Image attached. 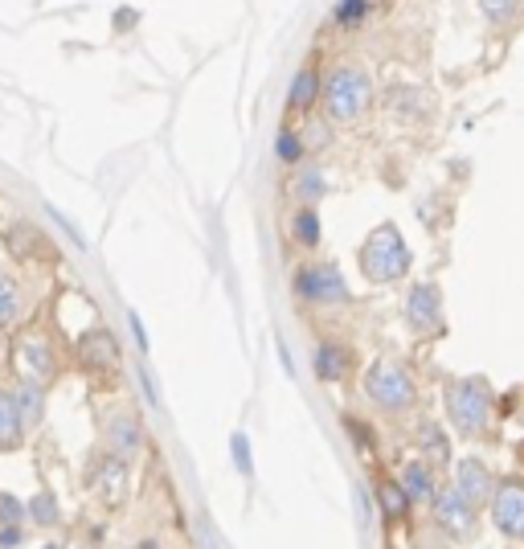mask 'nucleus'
<instances>
[{
  "instance_id": "f257e3e1",
  "label": "nucleus",
  "mask_w": 524,
  "mask_h": 549,
  "mask_svg": "<svg viewBox=\"0 0 524 549\" xmlns=\"http://www.w3.org/2000/svg\"><path fill=\"white\" fill-rule=\"evenodd\" d=\"M357 263H361V275L377 287H389V283H402L414 267V250L406 246L402 230L393 222H381L377 230H369V238L361 242L357 250Z\"/></svg>"
},
{
  "instance_id": "f03ea898",
  "label": "nucleus",
  "mask_w": 524,
  "mask_h": 549,
  "mask_svg": "<svg viewBox=\"0 0 524 549\" xmlns=\"http://www.w3.org/2000/svg\"><path fill=\"white\" fill-rule=\"evenodd\" d=\"M447 418L463 439H479L492 431L496 394L484 377H455V382H447Z\"/></svg>"
},
{
  "instance_id": "7ed1b4c3",
  "label": "nucleus",
  "mask_w": 524,
  "mask_h": 549,
  "mask_svg": "<svg viewBox=\"0 0 524 549\" xmlns=\"http://www.w3.org/2000/svg\"><path fill=\"white\" fill-rule=\"evenodd\" d=\"M320 103H324L332 123H357L373 107V78L353 62H340L324 74V99Z\"/></svg>"
},
{
  "instance_id": "20e7f679",
  "label": "nucleus",
  "mask_w": 524,
  "mask_h": 549,
  "mask_svg": "<svg viewBox=\"0 0 524 549\" xmlns=\"http://www.w3.org/2000/svg\"><path fill=\"white\" fill-rule=\"evenodd\" d=\"M365 398H369L373 410H381L389 418H402L418 406V382L402 361L381 357L365 369Z\"/></svg>"
},
{
  "instance_id": "39448f33",
  "label": "nucleus",
  "mask_w": 524,
  "mask_h": 549,
  "mask_svg": "<svg viewBox=\"0 0 524 549\" xmlns=\"http://www.w3.org/2000/svg\"><path fill=\"white\" fill-rule=\"evenodd\" d=\"M291 291L299 304H312V308H340L353 300V291H348V279L336 263L320 259V263H303L295 275H291Z\"/></svg>"
},
{
  "instance_id": "423d86ee",
  "label": "nucleus",
  "mask_w": 524,
  "mask_h": 549,
  "mask_svg": "<svg viewBox=\"0 0 524 549\" xmlns=\"http://www.w3.org/2000/svg\"><path fill=\"white\" fill-rule=\"evenodd\" d=\"M13 361H17L25 382L50 386L58 377V349H54V341L41 328H25L17 336V341H13Z\"/></svg>"
},
{
  "instance_id": "0eeeda50",
  "label": "nucleus",
  "mask_w": 524,
  "mask_h": 549,
  "mask_svg": "<svg viewBox=\"0 0 524 549\" xmlns=\"http://www.w3.org/2000/svg\"><path fill=\"white\" fill-rule=\"evenodd\" d=\"M430 513H434V525H439L447 537H455V541H467L475 533V521H479V509L455 484H443L439 492H434Z\"/></svg>"
},
{
  "instance_id": "6e6552de",
  "label": "nucleus",
  "mask_w": 524,
  "mask_h": 549,
  "mask_svg": "<svg viewBox=\"0 0 524 549\" xmlns=\"http://www.w3.org/2000/svg\"><path fill=\"white\" fill-rule=\"evenodd\" d=\"M488 517H492V525H496L500 537L524 541V480H520V476L496 480V492H492V504H488Z\"/></svg>"
},
{
  "instance_id": "1a4fd4ad",
  "label": "nucleus",
  "mask_w": 524,
  "mask_h": 549,
  "mask_svg": "<svg viewBox=\"0 0 524 549\" xmlns=\"http://www.w3.org/2000/svg\"><path fill=\"white\" fill-rule=\"evenodd\" d=\"M406 324H410L414 336H439V332H447V312H443L439 283H414L406 291Z\"/></svg>"
},
{
  "instance_id": "9d476101",
  "label": "nucleus",
  "mask_w": 524,
  "mask_h": 549,
  "mask_svg": "<svg viewBox=\"0 0 524 549\" xmlns=\"http://www.w3.org/2000/svg\"><path fill=\"white\" fill-rule=\"evenodd\" d=\"M127 488H131V463L103 451L91 468V492L103 500V504H123L127 500Z\"/></svg>"
},
{
  "instance_id": "9b49d317",
  "label": "nucleus",
  "mask_w": 524,
  "mask_h": 549,
  "mask_svg": "<svg viewBox=\"0 0 524 549\" xmlns=\"http://www.w3.org/2000/svg\"><path fill=\"white\" fill-rule=\"evenodd\" d=\"M144 447V427H140V418L131 414V410H115L107 422H103V451L127 459V463H136Z\"/></svg>"
},
{
  "instance_id": "f8f14e48",
  "label": "nucleus",
  "mask_w": 524,
  "mask_h": 549,
  "mask_svg": "<svg viewBox=\"0 0 524 549\" xmlns=\"http://www.w3.org/2000/svg\"><path fill=\"white\" fill-rule=\"evenodd\" d=\"M475 509H488L492 504V492H496V476H492V468L484 459H475V455H463V459H455V480H451Z\"/></svg>"
},
{
  "instance_id": "ddd939ff",
  "label": "nucleus",
  "mask_w": 524,
  "mask_h": 549,
  "mask_svg": "<svg viewBox=\"0 0 524 549\" xmlns=\"http://www.w3.org/2000/svg\"><path fill=\"white\" fill-rule=\"evenodd\" d=\"M78 361L91 369H115L119 365V341L111 336V328L95 324L78 336Z\"/></svg>"
},
{
  "instance_id": "4468645a",
  "label": "nucleus",
  "mask_w": 524,
  "mask_h": 549,
  "mask_svg": "<svg viewBox=\"0 0 524 549\" xmlns=\"http://www.w3.org/2000/svg\"><path fill=\"white\" fill-rule=\"evenodd\" d=\"M414 443H418V455L430 463V468H455V451H451V435L443 431V422H418L414 431Z\"/></svg>"
},
{
  "instance_id": "2eb2a0df",
  "label": "nucleus",
  "mask_w": 524,
  "mask_h": 549,
  "mask_svg": "<svg viewBox=\"0 0 524 549\" xmlns=\"http://www.w3.org/2000/svg\"><path fill=\"white\" fill-rule=\"evenodd\" d=\"M312 369H316V377L324 386H336L348 377V369H353V353H348L344 345H336V341H320L316 353H312Z\"/></svg>"
},
{
  "instance_id": "dca6fc26",
  "label": "nucleus",
  "mask_w": 524,
  "mask_h": 549,
  "mask_svg": "<svg viewBox=\"0 0 524 549\" xmlns=\"http://www.w3.org/2000/svg\"><path fill=\"white\" fill-rule=\"evenodd\" d=\"M434 472H439V468H430V463H426L422 455L402 463L398 480H402V488L410 492L414 504H430V500H434V492H439V476H434Z\"/></svg>"
},
{
  "instance_id": "f3484780",
  "label": "nucleus",
  "mask_w": 524,
  "mask_h": 549,
  "mask_svg": "<svg viewBox=\"0 0 524 549\" xmlns=\"http://www.w3.org/2000/svg\"><path fill=\"white\" fill-rule=\"evenodd\" d=\"M324 99V74L320 66H299L291 87H287V107L291 111H312Z\"/></svg>"
},
{
  "instance_id": "a211bd4d",
  "label": "nucleus",
  "mask_w": 524,
  "mask_h": 549,
  "mask_svg": "<svg viewBox=\"0 0 524 549\" xmlns=\"http://www.w3.org/2000/svg\"><path fill=\"white\" fill-rule=\"evenodd\" d=\"M291 197L299 205H316L320 197H328V177L320 164H299L291 173Z\"/></svg>"
},
{
  "instance_id": "6ab92c4d",
  "label": "nucleus",
  "mask_w": 524,
  "mask_h": 549,
  "mask_svg": "<svg viewBox=\"0 0 524 549\" xmlns=\"http://www.w3.org/2000/svg\"><path fill=\"white\" fill-rule=\"evenodd\" d=\"M25 418L17 410V398L9 390H0V451H21L25 443Z\"/></svg>"
},
{
  "instance_id": "aec40b11",
  "label": "nucleus",
  "mask_w": 524,
  "mask_h": 549,
  "mask_svg": "<svg viewBox=\"0 0 524 549\" xmlns=\"http://www.w3.org/2000/svg\"><path fill=\"white\" fill-rule=\"evenodd\" d=\"M377 504H381L385 521H402V517H410V509H414V500H410V492L402 488V480H377Z\"/></svg>"
},
{
  "instance_id": "412c9836",
  "label": "nucleus",
  "mask_w": 524,
  "mask_h": 549,
  "mask_svg": "<svg viewBox=\"0 0 524 549\" xmlns=\"http://www.w3.org/2000/svg\"><path fill=\"white\" fill-rule=\"evenodd\" d=\"M291 238H295V246H303V250H316L320 246V214H316V205H299L295 214H291Z\"/></svg>"
},
{
  "instance_id": "4be33fe9",
  "label": "nucleus",
  "mask_w": 524,
  "mask_h": 549,
  "mask_svg": "<svg viewBox=\"0 0 524 549\" xmlns=\"http://www.w3.org/2000/svg\"><path fill=\"white\" fill-rule=\"evenodd\" d=\"M13 398H17V410L25 418V427H37L41 414H46V386H41V382H25V377H21V386L13 390Z\"/></svg>"
},
{
  "instance_id": "5701e85b",
  "label": "nucleus",
  "mask_w": 524,
  "mask_h": 549,
  "mask_svg": "<svg viewBox=\"0 0 524 549\" xmlns=\"http://www.w3.org/2000/svg\"><path fill=\"white\" fill-rule=\"evenodd\" d=\"M25 312V295H21V283L9 279V275H0V332L13 328Z\"/></svg>"
},
{
  "instance_id": "b1692460",
  "label": "nucleus",
  "mask_w": 524,
  "mask_h": 549,
  "mask_svg": "<svg viewBox=\"0 0 524 549\" xmlns=\"http://www.w3.org/2000/svg\"><path fill=\"white\" fill-rule=\"evenodd\" d=\"M479 13H484V21L492 29H512L524 13V0H475Z\"/></svg>"
},
{
  "instance_id": "393cba45",
  "label": "nucleus",
  "mask_w": 524,
  "mask_h": 549,
  "mask_svg": "<svg viewBox=\"0 0 524 549\" xmlns=\"http://www.w3.org/2000/svg\"><path fill=\"white\" fill-rule=\"evenodd\" d=\"M303 152H308V144H303V136H299V132L283 128V132L275 136V156H279V164L299 168V164H303Z\"/></svg>"
},
{
  "instance_id": "a878e982",
  "label": "nucleus",
  "mask_w": 524,
  "mask_h": 549,
  "mask_svg": "<svg viewBox=\"0 0 524 549\" xmlns=\"http://www.w3.org/2000/svg\"><path fill=\"white\" fill-rule=\"evenodd\" d=\"M365 17H369V0H340L336 13H332V21L344 29H357Z\"/></svg>"
},
{
  "instance_id": "bb28decb",
  "label": "nucleus",
  "mask_w": 524,
  "mask_h": 549,
  "mask_svg": "<svg viewBox=\"0 0 524 549\" xmlns=\"http://www.w3.org/2000/svg\"><path fill=\"white\" fill-rule=\"evenodd\" d=\"M29 513H33V525H54V521H58V504H54V496L41 492V496L29 504Z\"/></svg>"
},
{
  "instance_id": "cd10ccee",
  "label": "nucleus",
  "mask_w": 524,
  "mask_h": 549,
  "mask_svg": "<svg viewBox=\"0 0 524 549\" xmlns=\"http://www.w3.org/2000/svg\"><path fill=\"white\" fill-rule=\"evenodd\" d=\"M21 504L13 496H0V525H21Z\"/></svg>"
},
{
  "instance_id": "c85d7f7f",
  "label": "nucleus",
  "mask_w": 524,
  "mask_h": 549,
  "mask_svg": "<svg viewBox=\"0 0 524 549\" xmlns=\"http://www.w3.org/2000/svg\"><path fill=\"white\" fill-rule=\"evenodd\" d=\"M234 463H238V472H246V476H250V443H246V435H242V431L234 435Z\"/></svg>"
},
{
  "instance_id": "c756f323",
  "label": "nucleus",
  "mask_w": 524,
  "mask_h": 549,
  "mask_svg": "<svg viewBox=\"0 0 524 549\" xmlns=\"http://www.w3.org/2000/svg\"><path fill=\"white\" fill-rule=\"evenodd\" d=\"M127 324L136 328V341H140V349H148V336H144V328H140V316H136V312H127Z\"/></svg>"
}]
</instances>
